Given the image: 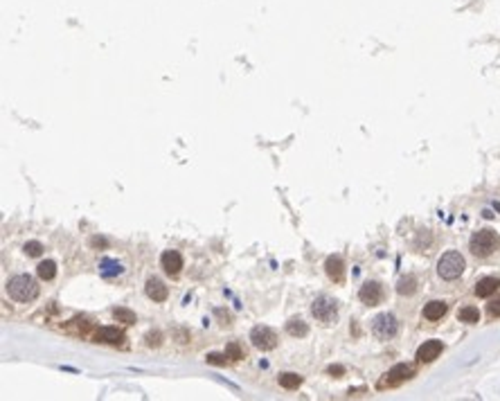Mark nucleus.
Returning a JSON list of instances; mask_svg holds the SVG:
<instances>
[{
    "label": "nucleus",
    "mask_w": 500,
    "mask_h": 401,
    "mask_svg": "<svg viewBox=\"0 0 500 401\" xmlns=\"http://www.w3.org/2000/svg\"><path fill=\"white\" fill-rule=\"evenodd\" d=\"M327 372H329V374H336V376H343L345 374V368H343V365H329Z\"/></svg>",
    "instance_id": "cd10ccee"
},
{
    "label": "nucleus",
    "mask_w": 500,
    "mask_h": 401,
    "mask_svg": "<svg viewBox=\"0 0 500 401\" xmlns=\"http://www.w3.org/2000/svg\"><path fill=\"white\" fill-rule=\"evenodd\" d=\"M144 293L149 295L154 302H165L167 295H169V291H167L165 282L158 278H149L147 279V286H144Z\"/></svg>",
    "instance_id": "9b49d317"
},
{
    "label": "nucleus",
    "mask_w": 500,
    "mask_h": 401,
    "mask_svg": "<svg viewBox=\"0 0 500 401\" xmlns=\"http://www.w3.org/2000/svg\"><path fill=\"white\" fill-rule=\"evenodd\" d=\"M104 244H106V241H104V239H97V237H95V239H93V246H104Z\"/></svg>",
    "instance_id": "c85d7f7f"
},
{
    "label": "nucleus",
    "mask_w": 500,
    "mask_h": 401,
    "mask_svg": "<svg viewBox=\"0 0 500 401\" xmlns=\"http://www.w3.org/2000/svg\"><path fill=\"white\" fill-rule=\"evenodd\" d=\"M250 340L255 345L257 349L261 352H268V349H275L277 347V334L273 332L271 327H264V325H257L252 332H250Z\"/></svg>",
    "instance_id": "423d86ee"
},
{
    "label": "nucleus",
    "mask_w": 500,
    "mask_h": 401,
    "mask_svg": "<svg viewBox=\"0 0 500 401\" xmlns=\"http://www.w3.org/2000/svg\"><path fill=\"white\" fill-rule=\"evenodd\" d=\"M415 365H410V363H399V365H394L392 370H390L388 374H385V379L378 383V388H385V385H399V383H404L406 379H410V376H415Z\"/></svg>",
    "instance_id": "0eeeda50"
},
{
    "label": "nucleus",
    "mask_w": 500,
    "mask_h": 401,
    "mask_svg": "<svg viewBox=\"0 0 500 401\" xmlns=\"http://www.w3.org/2000/svg\"><path fill=\"white\" fill-rule=\"evenodd\" d=\"M147 345H149V347H158L160 345V334H149V336H147Z\"/></svg>",
    "instance_id": "bb28decb"
},
{
    "label": "nucleus",
    "mask_w": 500,
    "mask_h": 401,
    "mask_svg": "<svg viewBox=\"0 0 500 401\" xmlns=\"http://www.w3.org/2000/svg\"><path fill=\"white\" fill-rule=\"evenodd\" d=\"M99 273L104 275V278H115V275H122L124 273V268H122V264L115 262V259H101Z\"/></svg>",
    "instance_id": "dca6fc26"
},
{
    "label": "nucleus",
    "mask_w": 500,
    "mask_h": 401,
    "mask_svg": "<svg viewBox=\"0 0 500 401\" xmlns=\"http://www.w3.org/2000/svg\"><path fill=\"white\" fill-rule=\"evenodd\" d=\"M417 291V278L415 275H406L397 282V293L399 295H412Z\"/></svg>",
    "instance_id": "f3484780"
},
{
    "label": "nucleus",
    "mask_w": 500,
    "mask_h": 401,
    "mask_svg": "<svg viewBox=\"0 0 500 401\" xmlns=\"http://www.w3.org/2000/svg\"><path fill=\"white\" fill-rule=\"evenodd\" d=\"M372 332L378 340H390V338H394L397 332H399V320H397L392 313H378L372 320Z\"/></svg>",
    "instance_id": "39448f33"
},
{
    "label": "nucleus",
    "mask_w": 500,
    "mask_h": 401,
    "mask_svg": "<svg viewBox=\"0 0 500 401\" xmlns=\"http://www.w3.org/2000/svg\"><path fill=\"white\" fill-rule=\"evenodd\" d=\"M300 383H302V376L293 374V372H286V374L280 376V385H282V388H286V390H295Z\"/></svg>",
    "instance_id": "4be33fe9"
},
{
    "label": "nucleus",
    "mask_w": 500,
    "mask_h": 401,
    "mask_svg": "<svg viewBox=\"0 0 500 401\" xmlns=\"http://www.w3.org/2000/svg\"><path fill=\"white\" fill-rule=\"evenodd\" d=\"M95 340L108 342V345H120V342L124 340V334H122V329H117V327H101L99 332L95 334Z\"/></svg>",
    "instance_id": "4468645a"
},
{
    "label": "nucleus",
    "mask_w": 500,
    "mask_h": 401,
    "mask_svg": "<svg viewBox=\"0 0 500 401\" xmlns=\"http://www.w3.org/2000/svg\"><path fill=\"white\" fill-rule=\"evenodd\" d=\"M446 311H448L446 302H442V300H431V302L424 307V318L431 322L442 320V318L446 316Z\"/></svg>",
    "instance_id": "ddd939ff"
},
{
    "label": "nucleus",
    "mask_w": 500,
    "mask_h": 401,
    "mask_svg": "<svg viewBox=\"0 0 500 401\" xmlns=\"http://www.w3.org/2000/svg\"><path fill=\"white\" fill-rule=\"evenodd\" d=\"M500 286V279L498 278H482L478 284H475V295L478 298H489L498 291Z\"/></svg>",
    "instance_id": "2eb2a0df"
},
{
    "label": "nucleus",
    "mask_w": 500,
    "mask_h": 401,
    "mask_svg": "<svg viewBox=\"0 0 500 401\" xmlns=\"http://www.w3.org/2000/svg\"><path fill=\"white\" fill-rule=\"evenodd\" d=\"M464 268H467V264H464V257L460 255L458 250H448L444 252L442 257H439V262H437V273H439V278L442 279H458L460 275L464 273Z\"/></svg>",
    "instance_id": "7ed1b4c3"
},
{
    "label": "nucleus",
    "mask_w": 500,
    "mask_h": 401,
    "mask_svg": "<svg viewBox=\"0 0 500 401\" xmlns=\"http://www.w3.org/2000/svg\"><path fill=\"white\" fill-rule=\"evenodd\" d=\"M286 332L291 334V336H295V338H304L309 334V327H307V322H304V320L293 318V320L286 322Z\"/></svg>",
    "instance_id": "a211bd4d"
},
{
    "label": "nucleus",
    "mask_w": 500,
    "mask_h": 401,
    "mask_svg": "<svg viewBox=\"0 0 500 401\" xmlns=\"http://www.w3.org/2000/svg\"><path fill=\"white\" fill-rule=\"evenodd\" d=\"M160 264L167 275H178L183 268V255L178 250H165L160 255Z\"/></svg>",
    "instance_id": "1a4fd4ad"
},
{
    "label": "nucleus",
    "mask_w": 500,
    "mask_h": 401,
    "mask_svg": "<svg viewBox=\"0 0 500 401\" xmlns=\"http://www.w3.org/2000/svg\"><path fill=\"white\" fill-rule=\"evenodd\" d=\"M7 293H9L11 300L16 302H32V300L38 298V284L32 275H14V278L7 282Z\"/></svg>",
    "instance_id": "f257e3e1"
},
{
    "label": "nucleus",
    "mask_w": 500,
    "mask_h": 401,
    "mask_svg": "<svg viewBox=\"0 0 500 401\" xmlns=\"http://www.w3.org/2000/svg\"><path fill=\"white\" fill-rule=\"evenodd\" d=\"M113 318H115L117 322H124V325H133L135 322V313L131 309H126V307H117V309H113Z\"/></svg>",
    "instance_id": "aec40b11"
},
{
    "label": "nucleus",
    "mask_w": 500,
    "mask_h": 401,
    "mask_svg": "<svg viewBox=\"0 0 500 401\" xmlns=\"http://www.w3.org/2000/svg\"><path fill=\"white\" fill-rule=\"evenodd\" d=\"M228 359H230L228 354H208V363L210 365H225V361Z\"/></svg>",
    "instance_id": "a878e982"
},
{
    "label": "nucleus",
    "mask_w": 500,
    "mask_h": 401,
    "mask_svg": "<svg viewBox=\"0 0 500 401\" xmlns=\"http://www.w3.org/2000/svg\"><path fill=\"white\" fill-rule=\"evenodd\" d=\"M325 271H327V275H329L334 282H338V284L345 279V262H343L341 257H334V255L327 257Z\"/></svg>",
    "instance_id": "f8f14e48"
},
{
    "label": "nucleus",
    "mask_w": 500,
    "mask_h": 401,
    "mask_svg": "<svg viewBox=\"0 0 500 401\" xmlns=\"http://www.w3.org/2000/svg\"><path fill=\"white\" fill-rule=\"evenodd\" d=\"M458 318L462 322H469V325H475V322L480 320V311L475 309V307H462L458 313Z\"/></svg>",
    "instance_id": "412c9836"
},
{
    "label": "nucleus",
    "mask_w": 500,
    "mask_h": 401,
    "mask_svg": "<svg viewBox=\"0 0 500 401\" xmlns=\"http://www.w3.org/2000/svg\"><path fill=\"white\" fill-rule=\"evenodd\" d=\"M442 349H444L442 340H426L424 345L417 349V361H421V363H431V361H435L437 356L442 354Z\"/></svg>",
    "instance_id": "9d476101"
},
{
    "label": "nucleus",
    "mask_w": 500,
    "mask_h": 401,
    "mask_svg": "<svg viewBox=\"0 0 500 401\" xmlns=\"http://www.w3.org/2000/svg\"><path fill=\"white\" fill-rule=\"evenodd\" d=\"M358 298H361L363 305L367 307H376L381 300H383V289L378 282H365L358 291Z\"/></svg>",
    "instance_id": "6e6552de"
},
{
    "label": "nucleus",
    "mask_w": 500,
    "mask_h": 401,
    "mask_svg": "<svg viewBox=\"0 0 500 401\" xmlns=\"http://www.w3.org/2000/svg\"><path fill=\"white\" fill-rule=\"evenodd\" d=\"M311 313H313V318L318 322L331 325V322H336V318H338V302H336L334 298H329V295H320V298L313 300V305H311Z\"/></svg>",
    "instance_id": "20e7f679"
},
{
    "label": "nucleus",
    "mask_w": 500,
    "mask_h": 401,
    "mask_svg": "<svg viewBox=\"0 0 500 401\" xmlns=\"http://www.w3.org/2000/svg\"><path fill=\"white\" fill-rule=\"evenodd\" d=\"M25 252L30 257H38L43 252V246L38 244V241H27V244H25Z\"/></svg>",
    "instance_id": "b1692460"
},
{
    "label": "nucleus",
    "mask_w": 500,
    "mask_h": 401,
    "mask_svg": "<svg viewBox=\"0 0 500 401\" xmlns=\"http://www.w3.org/2000/svg\"><path fill=\"white\" fill-rule=\"evenodd\" d=\"M487 313H489L491 318H500V298L491 300L489 305H487Z\"/></svg>",
    "instance_id": "393cba45"
},
{
    "label": "nucleus",
    "mask_w": 500,
    "mask_h": 401,
    "mask_svg": "<svg viewBox=\"0 0 500 401\" xmlns=\"http://www.w3.org/2000/svg\"><path fill=\"white\" fill-rule=\"evenodd\" d=\"M36 273L41 279H54V275H57V264H54L52 259H45V262L38 264Z\"/></svg>",
    "instance_id": "6ab92c4d"
},
{
    "label": "nucleus",
    "mask_w": 500,
    "mask_h": 401,
    "mask_svg": "<svg viewBox=\"0 0 500 401\" xmlns=\"http://www.w3.org/2000/svg\"><path fill=\"white\" fill-rule=\"evenodd\" d=\"M225 354H228L230 359L232 361H239V359H244V352H241V347L237 345V342H230L228 347H225Z\"/></svg>",
    "instance_id": "5701e85b"
},
{
    "label": "nucleus",
    "mask_w": 500,
    "mask_h": 401,
    "mask_svg": "<svg viewBox=\"0 0 500 401\" xmlns=\"http://www.w3.org/2000/svg\"><path fill=\"white\" fill-rule=\"evenodd\" d=\"M469 248L475 257H491L494 252L500 250V237L496 230H478L473 232L471 241H469Z\"/></svg>",
    "instance_id": "f03ea898"
}]
</instances>
